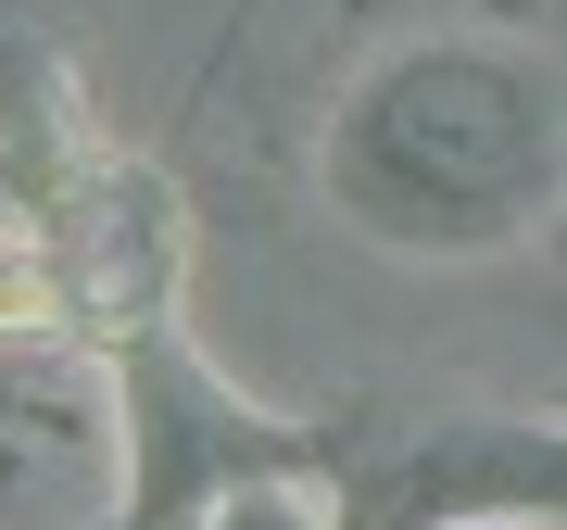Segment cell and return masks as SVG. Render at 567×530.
Masks as SVG:
<instances>
[{"instance_id": "1", "label": "cell", "mask_w": 567, "mask_h": 530, "mask_svg": "<svg viewBox=\"0 0 567 530\" xmlns=\"http://www.w3.org/2000/svg\"><path fill=\"white\" fill-rule=\"evenodd\" d=\"M328 190L404 253H480L555 203V89L492 51H404L341 102Z\"/></svg>"}, {"instance_id": "2", "label": "cell", "mask_w": 567, "mask_h": 530, "mask_svg": "<svg viewBox=\"0 0 567 530\" xmlns=\"http://www.w3.org/2000/svg\"><path fill=\"white\" fill-rule=\"evenodd\" d=\"M203 530H341V506L316 480H227L203 506Z\"/></svg>"}, {"instance_id": "3", "label": "cell", "mask_w": 567, "mask_h": 530, "mask_svg": "<svg viewBox=\"0 0 567 530\" xmlns=\"http://www.w3.org/2000/svg\"><path fill=\"white\" fill-rule=\"evenodd\" d=\"M466 530H529V518H466Z\"/></svg>"}]
</instances>
